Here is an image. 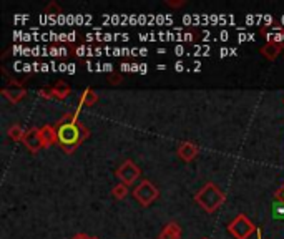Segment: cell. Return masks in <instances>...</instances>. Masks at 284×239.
<instances>
[{
    "mask_svg": "<svg viewBox=\"0 0 284 239\" xmlns=\"http://www.w3.org/2000/svg\"><path fill=\"white\" fill-rule=\"evenodd\" d=\"M196 203L200 206L204 208V211H208V213H213V211H216L219 206L223 205L224 201V193L219 191V188L216 185H213V183H208V185H204L201 191L196 193Z\"/></svg>",
    "mask_w": 284,
    "mask_h": 239,
    "instance_id": "cell-1",
    "label": "cell"
},
{
    "mask_svg": "<svg viewBox=\"0 0 284 239\" xmlns=\"http://www.w3.org/2000/svg\"><path fill=\"white\" fill-rule=\"evenodd\" d=\"M85 130L82 125H77V122H63L60 125L59 131H56V136H59V142L63 145V150L72 153L75 150V145L78 142H82V135L80 131Z\"/></svg>",
    "mask_w": 284,
    "mask_h": 239,
    "instance_id": "cell-2",
    "label": "cell"
},
{
    "mask_svg": "<svg viewBox=\"0 0 284 239\" xmlns=\"http://www.w3.org/2000/svg\"><path fill=\"white\" fill-rule=\"evenodd\" d=\"M158 188H156L152 181H148V180H143V181H140V185L133 189V196L138 200L140 205H143V206H148V205H152V203L158 198Z\"/></svg>",
    "mask_w": 284,
    "mask_h": 239,
    "instance_id": "cell-3",
    "label": "cell"
},
{
    "mask_svg": "<svg viewBox=\"0 0 284 239\" xmlns=\"http://www.w3.org/2000/svg\"><path fill=\"white\" fill-rule=\"evenodd\" d=\"M254 224L248 220L244 214L236 216L234 220L228 224V231L236 237V239H248L254 233Z\"/></svg>",
    "mask_w": 284,
    "mask_h": 239,
    "instance_id": "cell-4",
    "label": "cell"
},
{
    "mask_svg": "<svg viewBox=\"0 0 284 239\" xmlns=\"http://www.w3.org/2000/svg\"><path fill=\"white\" fill-rule=\"evenodd\" d=\"M140 174H141L140 168H138L137 165H135L131 160H126L125 163L117 170V176H118V180L122 181V183H125L126 186H131L133 183L140 178Z\"/></svg>",
    "mask_w": 284,
    "mask_h": 239,
    "instance_id": "cell-5",
    "label": "cell"
},
{
    "mask_svg": "<svg viewBox=\"0 0 284 239\" xmlns=\"http://www.w3.org/2000/svg\"><path fill=\"white\" fill-rule=\"evenodd\" d=\"M24 143L27 145V148L30 151H39L44 143H42V136H40V130L37 128H32L30 131L25 133V138H24Z\"/></svg>",
    "mask_w": 284,
    "mask_h": 239,
    "instance_id": "cell-6",
    "label": "cell"
},
{
    "mask_svg": "<svg viewBox=\"0 0 284 239\" xmlns=\"http://www.w3.org/2000/svg\"><path fill=\"white\" fill-rule=\"evenodd\" d=\"M178 154L180 158L184 160V161H191L196 154H198V146L191 142H186V143H181L180 148H178Z\"/></svg>",
    "mask_w": 284,
    "mask_h": 239,
    "instance_id": "cell-7",
    "label": "cell"
},
{
    "mask_svg": "<svg viewBox=\"0 0 284 239\" xmlns=\"http://www.w3.org/2000/svg\"><path fill=\"white\" fill-rule=\"evenodd\" d=\"M181 229L176 223H169L165 226V229L160 233V239H180Z\"/></svg>",
    "mask_w": 284,
    "mask_h": 239,
    "instance_id": "cell-8",
    "label": "cell"
},
{
    "mask_svg": "<svg viewBox=\"0 0 284 239\" xmlns=\"http://www.w3.org/2000/svg\"><path fill=\"white\" fill-rule=\"evenodd\" d=\"M281 48H282V44H278V42H268V44L261 48V52H262V55H264L266 58L274 60L279 55Z\"/></svg>",
    "mask_w": 284,
    "mask_h": 239,
    "instance_id": "cell-9",
    "label": "cell"
},
{
    "mask_svg": "<svg viewBox=\"0 0 284 239\" xmlns=\"http://www.w3.org/2000/svg\"><path fill=\"white\" fill-rule=\"evenodd\" d=\"M40 136H42V143H44V146H50L52 143H55V140L59 138L56 136V131L50 125H45L44 128L40 130Z\"/></svg>",
    "mask_w": 284,
    "mask_h": 239,
    "instance_id": "cell-10",
    "label": "cell"
},
{
    "mask_svg": "<svg viewBox=\"0 0 284 239\" xmlns=\"http://www.w3.org/2000/svg\"><path fill=\"white\" fill-rule=\"evenodd\" d=\"M273 217L274 220H284V201L279 198L273 205Z\"/></svg>",
    "mask_w": 284,
    "mask_h": 239,
    "instance_id": "cell-11",
    "label": "cell"
},
{
    "mask_svg": "<svg viewBox=\"0 0 284 239\" xmlns=\"http://www.w3.org/2000/svg\"><path fill=\"white\" fill-rule=\"evenodd\" d=\"M111 194L115 196L117 200H123L126 194H128V186L125 185V183H120V185H117L115 188H113Z\"/></svg>",
    "mask_w": 284,
    "mask_h": 239,
    "instance_id": "cell-12",
    "label": "cell"
},
{
    "mask_svg": "<svg viewBox=\"0 0 284 239\" xmlns=\"http://www.w3.org/2000/svg\"><path fill=\"white\" fill-rule=\"evenodd\" d=\"M2 93H4V96H7L12 102H18L20 98L25 96V91L24 90H4Z\"/></svg>",
    "mask_w": 284,
    "mask_h": 239,
    "instance_id": "cell-13",
    "label": "cell"
},
{
    "mask_svg": "<svg viewBox=\"0 0 284 239\" xmlns=\"http://www.w3.org/2000/svg\"><path fill=\"white\" fill-rule=\"evenodd\" d=\"M25 133H27V131H24L22 126L15 125V126H12V128L9 130V136H10L12 140H15V142H18V140H24V138H25Z\"/></svg>",
    "mask_w": 284,
    "mask_h": 239,
    "instance_id": "cell-14",
    "label": "cell"
},
{
    "mask_svg": "<svg viewBox=\"0 0 284 239\" xmlns=\"http://www.w3.org/2000/svg\"><path fill=\"white\" fill-rule=\"evenodd\" d=\"M98 100V96L95 95V91L93 90H85V93H83V96H82V100H80V105H93L95 102Z\"/></svg>",
    "mask_w": 284,
    "mask_h": 239,
    "instance_id": "cell-15",
    "label": "cell"
},
{
    "mask_svg": "<svg viewBox=\"0 0 284 239\" xmlns=\"http://www.w3.org/2000/svg\"><path fill=\"white\" fill-rule=\"evenodd\" d=\"M70 93V88L65 85V83H59L53 90H52V96H59V98H65Z\"/></svg>",
    "mask_w": 284,
    "mask_h": 239,
    "instance_id": "cell-16",
    "label": "cell"
},
{
    "mask_svg": "<svg viewBox=\"0 0 284 239\" xmlns=\"http://www.w3.org/2000/svg\"><path fill=\"white\" fill-rule=\"evenodd\" d=\"M50 12L60 13V7L56 5V4H53V2H50V4L47 5V9H45V13H50Z\"/></svg>",
    "mask_w": 284,
    "mask_h": 239,
    "instance_id": "cell-17",
    "label": "cell"
},
{
    "mask_svg": "<svg viewBox=\"0 0 284 239\" xmlns=\"http://www.w3.org/2000/svg\"><path fill=\"white\" fill-rule=\"evenodd\" d=\"M72 239H91V237H90V236H87V234H83V233H82V234H75V236H73Z\"/></svg>",
    "mask_w": 284,
    "mask_h": 239,
    "instance_id": "cell-18",
    "label": "cell"
},
{
    "mask_svg": "<svg viewBox=\"0 0 284 239\" xmlns=\"http://www.w3.org/2000/svg\"><path fill=\"white\" fill-rule=\"evenodd\" d=\"M184 2H168V5H172V7H180V5H183Z\"/></svg>",
    "mask_w": 284,
    "mask_h": 239,
    "instance_id": "cell-19",
    "label": "cell"
},
{
    "mask_svg": "<svg viewBox=\"0 0 284 239\" xmlns=\"http://www.w3.org/2000/svg\"><path fill=\"white\" fill-rule=\"evenodd\" d=\"M279 198H281V200L284 201V188H282L281 191H279Z\"/></svg>",
    "mask_w": 284,
    "mask_h": 239,
    "instance_id": "cell-20",
    "label": "cell"
},
{
    "mask_svg": "<svg viewBox=\"0 0 284 239\" xmlns=\"http://www.w3.org/2000/svg\"><path fill=\"white\" fill-rule=\"evenodd\" d=\"M258 239H261V231L258 229Z\"/></svg>",
    "mask_w": 284,
    "mask_h": 239,
    "instance_id": "cell-21",
    "label": "cell"
},
{
    "mask_svg": "<svg viewBox=\"0 0 284 239\" xmlns=\"http://www.w3.org/2000/svg\"><path fill=\"white\" fill-rule=\"evenodd\" d=\"M91 239H98V237H91Z\"/></svg>",
    "mask_w": 284,
    "mask_h": 239,
    "instance_id": "cell-22",
    "label": "cell"
},
{
    "mask_svg": "<svg viewBox=\"0 0 284 239\" xmlns=\"http://www.w3.org/2000/svg\"><path fill=\"white\" fill-rule=\"evenodd\" d=\"M203 239H208V237H203Z\"/></svg>",
    "mask_w": 284,
    "mask_h": 239,
    "instance_id": "cell-23",
    "label": "cell"
}]
</instances>
